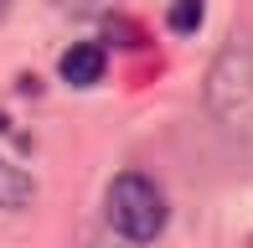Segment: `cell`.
<instances>
[{
  "label": "cell",
  "instance_id": "8992f818",
  "mask_svg": "<svg viewBox=\"0 0 253 248\" xmlns=\"http://www.w3.org/2000/svg\"><path fill=\"white\" fill-rule=\"evenodd\" d=\"M52 5L62 10V16H98L109 0H52Z\"/></svg>",
  "mask_w": 253,
  "mask_h": 248
},
{
  "label": "cell",
  "instance_id": "7a4b0ae2",
  "mask_svg": "<svg viewBox=\"0 0 253 248\" xmlns=\"http://www.w3.org/2000/svg\"><path fill=\"white\" fill-rule=\"evenodd\" d=\"M103 217L124 243H155L166 233L170 207H166V191L145 171H119L109 181V191H103Z\"/></svg>",
  "mask_w": 253,
  "mask_h": 248
},
{
  "label": "cell",
  "instance_id": "3957f363",
  "mask_svg": "<svg viewBox=\"0 0 253 248\" xmlns=\"http://www.w3.org/2000/svg\"><path fill=\"white\" fill-rule=\"evenodd\" d=\"M57 73H62V83H73V88L103 83V73H109V52H103V41H73V47L62 52V62H57Z\"/></svg>",
  "mask_w": 253,
  "mask_h": 248
},
{
  "label": "cell",
  "instance_id": "277c9868",
  "mask_svg": "<svg viewBox=\"0 0 253 248\" xmlns=\"http://www.w3.org/2000/svg\"><path fill=\"white\" fill-rule=\"evenodd\" d=\"M31 197H37V181H31L16 161H5V155H0V212H21Z\"/></svg>",
  "mask_w": 253,
  "mask_h": 248
},
{
  "label": "cell",
  "instance_id": "5b68a950",
  "mask_svg": "<svg viewBox=\"0 0 253 248\" xmlns=\"http://www.w3.org/2000/svg\"><path fill=\"white\" fill-rule=\"evenodd\" d=\"M202 0H170L166 5V21H170V31H176V37H191V31L202 26Z\"/></svg>",
  "mask_w": 253,
  "mask_h": 248
},
{
  "label": "cell",
  "instance_id": "52a82bcc",
  "mask_svg": "<svg viewBox=\"0 0 253 248\" xmlns=\"http://www.w3.org/2000/svg\"><path fill=\"white\" fill-rule=\"evenodd\" d=\"M10 5H16V0H0V21H5V16H10Z\"/></svg>",
  "mask_w": 253,
  "mask_h": 248
},
{
  "label": "cell",
  "instance_id": "6da1fadb",
  "mask_svg": "<svg viewBox=\"0 0 253 248\" xmlns=\"http://www.w3.org/2000/svg\"><path fill=\"white\" fill-rule=\"evenodd\" d=\"M207 114L217 129L253 145V31H233L207 67Z\"/></svg>",
  "mask_w": 253,
  "mask_h": 248
}]
</instances>
